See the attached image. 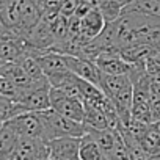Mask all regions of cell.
<instances>
[{"instance_id": "4fadbf2b", "label": "cell", "mask_w": 160, "mask_h": 160, "mask_svg": "<svg viewBox=\"0 0 160 160\" xmlns=\"http://www.w3.org/2000/svg\"><path fill=\"white\" fill-rule=\"evenodd\" d=\"M132 82L130 75L124 74V75H108V74H102L101 77V90L104 91V94L107 98H113L115 94H118L126 85H129Z\"/></svg>"}, {"instance_id": "8fae6325", "label": "cell", "mask_w": 160, "mask_h": 160, "mask_svg": "<svg viewBox=\"0 0 160 160\" xmlns=\"http://www.w3.org/2000/svg\"><path fill=\"white\" fill-rule=\"evenodd\" d=\"M85 130H104L112 129L107 116L93 104H85V118H83Z\"/></svg>"}, {"instance_id": "3957f363", "label": "cell", "mask_w": 160, "mask_h": 160, "mask_svg": "<svg viewBox=\"0 0 160 160\" xmlns=\"http://www.w3.org/2000/svg\"><path fill=\"white\" fill-rule=\"evenodd\" d=\"M50 105L60 115L74 119L77 122H83L85 118V104L78 99L68 96L60 88H50Z\"/></svg>"}, {"instance_id": "5b68a950", "label": "cell", "mask_w": 160, "mask_h": 160, "mask_svg": "<svg viewBox=\"0 0 160 160\" xmlns=\"http://www.w3.org/2000/svg\"><path fill=\"white\" fill-rule=\"evenodd\" d=\"M8 124L18 132L19 137L44 140V126H42V121H41L38 112H24V113L14 116L13 119H10Z\"/></svg>"}, {"instance_id": "2e32d148", "label": "cell", "mask_w": 160, "mask_h": 160, "mask_svg": "<svg viewBox=\"0 0 160 160\" xmlns=\"http://www.w3.org/2000/svg\"><path fill=\"white\" fill-rule=\"evenodd\" d=\"M19 141L18 132L5 122V126L0 130V155H11L16 149V144Z\"/></svg>"}, {"instance_id": "e0dca14e", "label": "cell", "mask_w": 160, "mask_h": 160, "mask_svg": "<svg viewBox=\"0 0 160 160\" xmlns=\"http://www.w3.org/2000/svg\"><path fill=\"white\" fill-rule=\"evenodd\" d=\"M98 8L102 13V16H104L107 24L116 22L124 13V7L118 2V0H99Z\"/></svg>"}, {"instance_id": "5bb4252c", "label": "cell", "mask_w": 160, "mask_h": 160, "mask_svg": "<svg viewBox=\"0 0 160 160\" xmlns=\"http://www.w3.org/2000/svg\"><path fill=\"white\" fill-rule=\"evenodd\" d=\"M138 143L143 148V151L146 152V155L160 154V130H158L157 124H149L146 132L138 140Z\"/></svg>"}, {"instance_id": "ac0fdd59", "label": "cell", "mask_w": 160, "mask_h": 160, "mask_svg": "<svg viewBox=\"0 0 160 160\" xmlns=\"http://www.w3.org/2000/svg\"><path fill=\"white\" fill-rule=\"evenodd\" d=\"M18 63L22 66V69H24L33 80H42V78H46V75H44V72H42V68H41V64L38 63V60H36L35 55L25 52V53L18 60Z\"/></svg>"}, {"instance_id": "7a4b0ae2", "label": "cell", "mask_w": 160, "mask_h": 160, "mask_svg": "<svg viewBox=\"0 0 160 160\" xmlns=\"http://www.w3.org/2000/svg\"><path fill=\"white\" fill-rule=\"evenodd\" d=\"M50 83L49 80H39L33 87L27 90H21V98L18 104H21L25 112H44L52 108L50 105Z\"/></svg>"}, {"instance_id": "d6a6232c", "label": "cell", "mask_w": 160, "mask_h": 160, "mask_svg": "<svg viewBox=\"0 0 160 160\" xmlns=\"http://www.w3.org/2000/svg\"><path fill=\"white\" fill-rule=\"evenodd\" d=\"M49 160H52V158H49Z\"/></svg>"}, {"instance_id": "9c48e42d", "label": "cell", "mask_w": 160, "mask_h": 160, "mask_svg": "<svg viewBox=\"0 0 160 160\" xmlns=\"http://www.w3.org/2000/svg\"><path fill=\"white\" fill-rule=\"evenodd\" d=\"M80 24H82V36H85L87 39H96L102 35V32L105 30V19L102 16V13L99 11L98 7L91 8L82 19H80Z\"/></svg>"}, {"instance_id": "ffe728a7", "label": "cell", "mask_w": 160, "mask_h": 160, "mask_svg": "<svg viewBox=\"0 0 160 160\" xmlns=\"http://www.w3.org/2000/svg\"><path fill=\"white\" fill-rule=\"evenodd\" d=\"M24 112H25V108L21 104L8 101V99H0V121L2 122H8L10 119H13L14 116H18Z\"/></svg>"}, {"instance_id": "277c9868", "label": "cell", "mask_w": 160, "mask_h": 160, "mask_svg": "<svg viewBox=\"0 0 160 160\" xmlns=\"http://www.w3.org/2000/svg\"><path fill=\"white\" fill-rule=\"evenodd\" d=\"M13 160H49L50 151L47 141L42 138L19 137L14 152L11 154Z\"/></svg>"}, {"instance_id": "4316f807", "label": "cell", "mask_w": 160, "mask_h": 160, "mask_svg": "<svg viewBox=\"0 0 160 160\" xmlns=\"http://www.w3.org/2000/svg\"><path fill=\"white\" fill-rule=\"evenodd\" d=\"M63 160H80V157H69V158H63Z\"/></svg>"}, {"instance_id": "7402d4cb", "label": "cell", "mask_w": 160, "mask_h": 160, "mask_svg": "<svg viewBox=\"0 0 160 160\" xmlns=\"http://www.w3.org/2000/svg\"><path fill=\"white\" fill-rule=\"evenodd\" d=\"M143 66L149 77H160V50H155L154 53H151L144 60Z\"/></svg>"}, {"instance_id": "f546056e", "label": "cell", "mask_w": 160, "mask_h": 160, "mask_svg": "<svg viewBox=\"0 0 160 160\" xmlns=\"http://www.w3.org/2000/svg\"><path fill=\"white\" fill-rule=\"evenodd\" d=\"M2 63H3V61H2V60H0V64H2Z\"/></svg>"}, {"instance_id": "6da1fadb", "label": "cell", "mask_w": 160, "mask_h": 160, "mask_svg": "<svg viewBox=\"0 0 160 160\" xmlns=\"http://www.w3.org/2000/svg\"><path fill=\"white\" fill-rule=\"evenodd\" d=\"M39 118L44 126V141H50L53 138H61V137H83L87 133L83 122H77L74 119H69L53 108L38 112Z\"/></svg>"}, {"instance_id": "d6986e66", "label": "cell", "mask_w": 160, "mask_h": 160, "mask_svg": "<svg viewBox=\"0 0 160 160\" xmlns=\"http://www.w3.org/2000/svg\"><path fill=\"white\" fill-rule=\"evenodd\" d=\"M101 146V149L104 151L105 157L112 152L113 146H115V129H104V130H87Z\"/></svg>"}, {"instance_id": "30bf717a", "label": "cell", "mask_w": 160, "mask_h": 160, "mask_svg": "<svg viewBox=\"0 0 160 160\" xmlns=\"http://www.w3.org/2000/svg\"><path fill=\"white\" fill-rule=\"evenodd\" d=\"M155 50H158V49L152 44H133V46L121 49L119 55H121L122 60H126L130 64H141Z\"/></svg>"}, {"instance_id": "d4e9b609", "label": "cell", "mask_w": 160, "mask_h": 160, "mask_svg": "<svg viewBox=\"0 0 160 160\" xmlns=\"http://www.w3.org/2000/svg\"><path fill=\"white\" fill-rule=\"evenodd\" d=\"M0 160H13L11 155H0Z\"/></svg>"}, {"instance_id": "83f0119b", "label": "cell", "mask_w": 160, "mask_h": 160, "mask_svg": "<svg viewBox=\"0 0 160 160\" xmlns=\"http://www.w3.org/2000/svg\"><path fill=\"white\" fill-rule=\"evenodd\" d=\"M5 126V122H2V121H0V130H2V127Z\"/></svg>"}, {"instance_id": "4dcf8cb0", "label": "cell", "mask_w": 160, "mask_h": 160, "mask_svg": "<svg viewBox=\"0 0 160 160\" xmlns=\"http://www.w3.org/2000/svg\"><path fill=\"white\" fill-rule=\"evenodd\" d=\"M0 99H3V98H2V96H0Z\"/></svg>"}, {"instance_id": "52a82bcc", "label": "cell", "mask_w": 160, "mask_h": 160, "mask_svg": "<svg viewBox=\"0 0 160 160\" xmlns=\"http://www.w3.org/2000/svg\"><path fill=\"white\" fill-rule=\"evenodd\" d=\"M66 61H68V68L77 77L83 78V80H88V82H91V83H94L98 87L101 85L102 72L98 68L96 61L88 60L85 57H77V55H66Z\"/></svg>"}, {"instance_id": "8992f818", "label": "cell", "mask_w": 160, "mask_h": 160, "mask_svg": "<svg viewBox=\"0 0 160 160\" xmlns=\"http://www.w3.org/2000/svg\"><path fill=\"white\" fill-rule=\"evenodd\" d=\"M119 52H121L119 49L110 47V49H104L99 53V57L96 58V64H98V68L101 69L102 74H108V75L130 74L132 64L127 63L126 60H122Z\"/></svg>"}, {"instance_id": "44dd1931", "label": "cell", "mask_w": 160, "mask_h": 160, "mask_svg": "<svg viewBox=\"0 0 160 160\" xmlns=\"http://www.w3.org/2000/svg\"><path fill=\"white\" fill-rule=\"evenodd\" d=\"M0 96H2L3 99L18 102L19 98H21V88L13 82L11 78L0 75Z\"/></svg>"}, {"instance_id": "7c38bea8", "label": "cell", "mask_w": 160, "mask_h": 160, "mask_svg": "<svg viewBox=\"0 0 160 160\" xmlns=\"http://www.w3.org/2000/svg\"><path fill=\"white\" fill-rule=\"evenodd\" d=\"M78 157L80 160H105V154L98 144V141L87 132L83 137H80L78 146Z\"/></svg>"}, {"instance_id": "484cf974", "label": "cell", "mask_w": 160, "mask_h": 160, "mask_svg": "<svg viewBox=\"0 0 160 160\" xmlns=\"http://www.w3.org/2000/svg\"><path fill=\"white\" fill-rule=\"evenodd\" d=\"M8 2H10V0H0V8H3Z\"/></svg>"}, {"instance_id": "9a60e30c", "label": "cell", "mask_w": 160, "mask_h": 160, "mask_svg": "<svg viewBox=\"0 0 160 160\" xmlns=\"http://www.w3.org/2000/svg\"><path fill=\"white\" fill-rule=\"evenodd\" d=\"M124 13H140L160 19V0H135L133 3L124 7Z\"/></svg>"}, {"instance_id": "ba28073f", "label": "cell", "mask_w": 160, "mask_h": 160, "mask_svg": "<svg viewBox=\"0 0 160 160\" xmlns=\"http://www.w3.org/2000/svg\"><path fill=\"white\" fill-rule=\"evenodd\" d=\"M50 158L52 160H63L69 157H78V146L80 138L77 137H61L47 141Z\"/></svg>"}, {"instance_id": "cb8c5ba5", "label": "cell", "mask_w": 160, "mask_h": 160, "mask_svg": "<svg viewBox=\"0 0 160 160\" xmlns=\"http://www.w3.org/2000/svg\"><path fill=\"white\" fill-rule=\"evenodd\" d=\"M118 2L122 5V7H127V5H130V3H133L135 0H118Z\"/></svg>"}, {"instance_id": "f1b7e54d", "label": "cell", "mask_w": 160, "mask_h": 160, "mask_svg": "<svg viewBox=\"0 0 160 160\" xmlns=\"http://www.w3.org/2000/svg\"><path fill=\"white\" fill-rule=\"evenodd\" d=\"M157 127H158V130H160V121H158V122H157Z\"/></svg>"}, {"instance_id": "603a6c76", "label": "cell", "mask_w": 160, "mask_h": 160, "mask_svg": "<svg viewBox=\"0 0 160 160\" xmlns=\"http://www.w3.org/2000/svg\"><path fill=\"white\" fill-rule=\"evenodd\" d=\"M149 108H151V122L157 124L160 121V96L149 98Z\"/></svg>"}, {"instance_id": "1f68e13d", "label": "cell", "mask_w": 160, "mask_h": 160, "mask_svg": "<svg viewBox=\"0 0 160 160\" xmlns=\"http://www.w3.org/2000/svg\"><path fill=\"white\" fill-rule=\"evenodd\" d=\"M0 25H2V22H0Z\"/></svg>"}, {"instance_id": "836d02e7", "label": "cell", "mask_w": 160, "mask_h": 160, "mask_svg": "<svg viewBox=\"0 0 160 160\" xmlns=\"http://www.w3.org/2000/svg\"><path fill=\"white\" fill-rule=\"evenodd\" d=\"M105 160H108V158H105Z\"/></svg>"}]
</instances>
